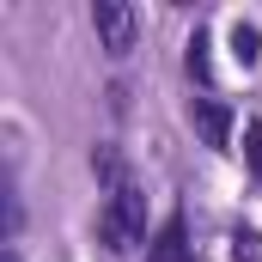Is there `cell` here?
<instances>
[{"mask_svg":"<svg viewBox=\"0 0 262 262\" xmlns=\"http://www.w3.org/2000/svg\"><path fill=\"white\" fill-rule=\"evenodd\" d=\"M232 61L238 67H256L262 61V25L256 18H238V25H232Z\"/></svg>","mask_w":262,"mask_h":262,"instance_id":"6","label":"cell"},{"mask_svg":"<svg viewBox=\"0 0 262 262\" xmlns=\"http://www.w3.org/2000/svg\"><path fill=\"white\" fill-rule=\"evenodd\" d=\"M189 122L201 128V140L213 146V152H232V110L213 98V92H201V98H189Z\"/></svg>","mask_w":262,"mask_h":262,"instance_id":"3","label":"cell"},{"mask_svg":"<svg viewBox=\"0 0 262 262\" xmlns=\"http://www.w3.org/2000/svg\"><path fill=\"white\" fill-rule=\"evenodd\" d=\"M183 67H189V79L201 92H213V31L207 25H195V37L183 43Z\"/></svg>","mask_w":262,"mask_h":262,"instance_id":"5","label":"cell"},{"mask_svg":"<svg viewBox=\"0 0 262 262\" xmlns=\"http://www.w3.org/2000/svg\"><path fill=\"white\" fill-rule=\"evenodd\" d=\"M232 262H262V232L256 226H232Z\"/></svg>","mask_w":262,"mask_h":262,"instance_id":"7","label":"cell"},{"mask_svg":"<svg viewBox=\"0 0 262 262\" xmlns=\"http://www.w3.org/2000/svg\"><path fill=\"white\" fill-rule=\"evenodd\" d=\"M244 165H250V177L262 183V122H244Z\"/></svg>","mask_w":262,"mask_h":262,"instance_id":"8","label":"cell"},{"mask_svg":"<svg viewBox=\"0 0 262 262\" xmlns=\"http://www.w3.org/2000/svg\"><path fill=\"white\" fill-rule=\"evenodd\" d=\"M146 262H195V244H189V226H183V213H171V220L159 226V238H152Z\"/></svg>","mask_w":262,"mask_h":262,"instance_id":"4","label":"cell"},{"mask_svg":"<svg viewBox=\"0 0 262 262\" xmlns=\"http://www.w3.org/2000/svg\"><path fill=\"white\" fill-rule=\"evenodd\" d=\"M12 262H18V256H12Z\"/></svg>","mask_w":262,"mask_h":262,"instance_id":"9","label":"cell"},{"mask_svg":"<svg viewBox=\"0 0 262 262\" xmlns=\"http://www.w3.org/2000/svg\"><path fill=\"white\" fill-rule=\"evenodd\" d=\"M92 31H98V43H104L110 55H128L134 37H140V12L122 6V0H98V6H92Z\"/></svg>","mask_w":262,"mask_h":262,"instance_id":"2","label":"cell"},{"mask_svg":"<svg viewBox=\"0 0 262 262\" xmlns=\"http://www.w3.org/2000/svg\"><path fill=\"white\" fill-rule=\"evenodd\" d=\"M92 171H98V183H104V207H98V238H104V250H134L140 238H146V195H140V183H134L128 159L116 152V146H98L92 152Z\"/></svg>","mask_w":262,"mask_h":262,"instance_id":"1","label":"cell"}]
</instances>
